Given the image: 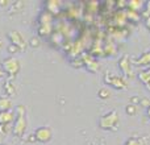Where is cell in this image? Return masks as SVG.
Segmentation results:
<instances>
[{
  "instance_id": "cell-1",
  "label": "cell",
  "mask_w": 150,
  "mask_h": 145,
  "mask_svg": "<svg viewBox=\"0 0 150 145\" xmlns=\"http://www.w3.org/2000/svg\"><path fill=\"white\" fill-rule=\"evenodd\" d=\"M26 109L23 104H18L15 109V124H13V135L16 137L21 139L24 136L26 131V125H28V122H26Z\"/></svg>"
},
{
  "instance_id": "cell-2",
  "label": "cell",
  "mask_w": 150,
  "mask_h": 145,
  "mask_svg": "<svg viewBox=\"0 0 150 145\" xmlns=\"http://www.w3.org/2000/svg\"><path fill=\"white\" fill-rule=\"evenodd\" d=\"M119 112L116 109H112V111L107 112L105 115L99 117V122L98 125L100 129L104 131H116L117 129V125H119Z\"/></svg>"
},
{
  "instance_id": "cell-3",
  "label": "cell",
  "mask_w": 150,
  "mask_h": 145,
  "mask_svg": "<svg viewBox=\"0 0 150 145\" xmlns=\"http://www.w3.org/2000/svg\"><path fill=\"white\" fill-rule=\"evenodd\" d=\"M1 69L4 70V72L9 78H15L16 75L20 72V70H21L20 61H18L17 58H15V57H7V58H4V60H3Z\"/></svg>"
},
{
  "instance_id": "cell-4",
  "label": "cell",
  "mask_w": 150,
  "mask_h": 145,
  "mask_svg": "<svg viewBox=\"0 0 150 145\" xmlns=\"http://www.w3.org/2000/svg\"><path fill=\"white\" fill-rule=\"evenodd\" d=\"M104 82L107 85L112 86L113 88H117V90H124L127 87V80L121 75H116L113 72H107L104 75Z\"/></svg>"
},
{
  "instance_id": "cell-5",
  "label": "cell",
  "mask_w": 150,
  "mask_h": 145,
  "mask_svg": "<svg viewBox=\"0 0 150 145\" xmlns=\"http://www.w3.org/2000/svg\"><path fill=\"white\" fill-rule=\"evenodd\" d=\"M33 136H34V140L36 141L45 144V143H49L53 139V131H52V128L47 127V125H45V127H38L34 131Z\"/></svg>"
},
{
  "instance_id": "cell-6",
  "label": "cell",
  "mask_w": 150,
  "mask_h": 145,
  "mask_svg": "<svg viewBox=\"0 0 150 145\" xmlns=\"http://www.w3.org/2000/svg\"><path fill=\"white\" fill-rule=\"evenodd\" d=\"M7 37H8V40H9L11 44L15 45V46H17V48H20V49H24V48L26 46L25 38H24V36L18 31H11V32H8Z\"/></svg>"
},
{
  "instance_id": "cell-7",
  "label": "cell",
  "mask_w": 150,
  "mask_h": 145,
  "mask_svg": "<svg viewBox=\"0 0 150 145\" xmlns=\"http://www.w3.org/2000/svg\"><path fill=\"white\" fill-rule=\"evenodd\" d=\"M119 69L125 77H132L133 75V66L130 63V60L128 55H122L119 60Z\"/></svg>"
},
{
  "instance_id": "cell-8",
  "label": "cell",
  "mask_w": 150,
  "mask_h": 145,
  "mask_svg": "<svg viewBox=\"0 0 150 145\" xmlns=\"http://www.w3.org/2000/svg\"><path fill=\"white\" fill-rule=\"evenodd\" d=\"M82 60H83V62H84V66L90 71H98L99 69H100L99 62L92 57V55H83Z\"/></svg>"
},
{
  "instance_id": "cell-9",
  "label": "cell",
  "mask_w": 150,
  "mask_h": 145,
  "mask_svg": "<svg viewBox=\"0 0 150 145\" xmlns=\"http://www.w3.org/2000/svg\"><path fill=\"white\" fill-rule=\"evenodd\" d=\"M45 7H46V12H49L50 15H58L61 11V1L58 0H49L47 3H45Z\"/></svg>"
},
{
  "instance_id": "cell-10",
  "label": "cell",
  "mask_w": 150,
  "mask_h": 145,
  "mask_svg": "<svg viewBox=\"0 0 150 145\" xmlns=\"http://www.w3.org/2000/svg\"><path fill=\"white\" fill-rule=\"evenodd\" d=\"M15 122V111L0 112V125H8Z\"/></svg>"
},
{
  "instance_id": "cell-11",
  "label": "cell",
  "mask_w": 150,
  "mask_h": 145,
  "mask_svg": "<svg viewBox=\"0 0 150 145\" xmlns=\"http://www.w3.org/2000/svg\"><path fill=\"white\" fill-rule=\"evenodd\" d=\"M133 63H134L136 66H149L150 65V52L142 53L140 57L136 58Z\"/></svg>"
},
{
  "instance_id": "cell-12",
  "label": "cell",
  "mask_w": 150,
  "mask_h": 145,
  "mask_svg": "<svg viewBox=\"0 0 150 145\" xmlns=\"http://www.w3.org/2000/svg\"><path fill=\"white\" fill-rule=\"evenodd\" d=\"M12 111V99L9 96H0V112Z\"/></svg>"
},
{
  "instance_id": "cell-13",
  "label": "cell",
  "mask_w": 150,
  "mask_h": 145,
  "mask_svg": "<svg viewBox=\"0 0 150 145\" xmlns=\"http://www.w3.org/2000/svg\"><path fill=\"white\" fill-rule=\"evenodd\" d=\"M38 21H40V25H52L53 16L49 12H46V11H42L38 16Z\"/></svg>"
},
{
  "instance_id": "cell-14",
  "label": "cell",
  "mask_w": 150,
  "mask_h": 145,
  "mask_svg": "<svg viewBox=\"0 0 150 145\" xmlns=\"http://www.w3.org/2000/svg\"><path fill=\"white\" fill-rule=\"evenodd\" d=\"M144 7H145V3L144 1H138V0H130V1H127V9H129V11L138 12V11H141Z\"/></svg>"
},
{
  "instance_id": "cell-15",
  "label": "cell",
  "mask_w": 150,
  "mask_h": 145,
  "mask_svg": "<svg viewBox=\"0 0 150 145\" xmlns=\"http://www.w3.org/2000/svg\"><path fill=\"white\" fill-rule=\"evenodd\" d=\"M115 21H116V24L119 26L124 25L125 21H128L127 18V12H125V9H117L116 15H115Z\"/></svg>"
},
{
  "instance_id": "cell-16",
  "label": "cell",
  "mask_w": 150,
  "mask_h": 145,
  "mask_svg": "<svg viewBox=\"0 0 150 145\" xmlns=\"http://www.w3.org/2000/svg\"><path fill=\"white\" fill-rule=\"evenodd\" d=\"M138 79H140L141 83H144V85L150 86V68L138 72Z\"/></svg>"
},
{
  "instance_id": "cell-17",
  "label": "cell",
  "mask_w": 150,
  "mask_h": 145,
  "mask_svg": "<svg viewBox=\"0 0 150 145\" xmlns=\"http://www.w3.org/2000/svg\"><path fill=\"white\" fill-rule=\"evenodd\" d=\"M4 91H5V94H7L8 96H12V95H15L16 94V87H15V85H13L12 82H11V78L8 80H5V83H4Z\"/></svg>"
},
{
  "instance_id": "cell-18",
  "label": "cell",
  "mask_w": 150,
  "mask_h": 145,
  "mask_svg": "<svg viewBox=\"0 0 150 145\" xmlns=\"http://www.w3.org/2000/svg\"><path fill=\"white\" fill-rule=\"evenodd\" d=\"M53 32L52 25H40L38 26V36L41 37H49Z\"/></svg>"
},
{
  "instance_id": "cell-19",
  "label": "cell",
  "mask_w": 150,
  "mask_h": 145,
  "mask_svg": "<svg viewBox=\"0 0 150 145\" xmlns=\"http://www.w3.org/2000/svg\"><path fill=\"white\" fill-rule=\"evenodd\" d=\"M111 95H112L111 90L107 88V87H100L99 88V91H98V96L100 99H109L111 98Z\"/></svg>"
},
{
  "instance_id": "cell-20",
  "label": "cell",
  "mask_w": 150,
  "mask_h": 145,
  "mask_svg": "<svg viewBox=\"0 0 150 145\" xmlns=\"http://www.w3.org/2000/svg\"><path fill=\"white\" fill-rule=\"evenodd\" d=\"M127 12V18L130 21H136L140 18V13L138 12H134V11H129V9H125Z\"/></svg>"
},
{
  "instance_id": "cell-21",
  "label": "cell",
  "mask_w": 150,
  "mask_h": 145,
  "mask_svg": "<svg viewBox=\"0 0 150 145\" xmlns=\"http://www.w3.org/2000/svg\"><path fill=\"white\" fill-rule=\"evenodd\" d=\"M125 112H127L128 116H133L137 112V106L136 104H129V106L125 107Z\"/></svg>"
},
{
  "instance_id": "cell-22",
  "label": "cell",
  "mask_w": 150,
  "mask_h": 145,
  "mask_svg": "<svg viewBox=\"0 0 150 145\" xmlns=\"http://www.w3.org/2000/svg\"><path fill=\"white\" fill-rule=\"evenodd\" d=\"M124 145H144V144H142V141H141L140 139L132 137V139H128V140L125 141Z\"/></svg>"
},
{
  "instance_id": "cell-23",
  "label": "cell",
  "mask_w": 150,
  "mask_h": 145,
  "mask_svg": "<svg viewBox=\"0 0 150 145\" xmlns=\"http://www.w3.org/2000/svg\"><path fill=\"white\" fill-rule=\"evenodd\" d=\"M70 62H71V65H73L74 68H76V69L83 68V66H84V62H83V60H82V58H76V60H71Z\"/></svg>"
},
{
  "instance_id": "cell-24",
  "label": "cell",
  "mask_w": 150,
  "mask_h": 145,
  "mask_svg": "<svg viewBox=\"0 0 150 145\" xmlns=\"http://www.w3.org/2000/svg\"><path fill=\"white\" fill-rule=\"evenodd\" d=\"M29 45H30L32 48H40L41 42H40V40L37 38V37H33V38L29 40Z\"/></svg>"
},
{
  "instance_id": "cell-25",
  "label": "cell",
  "mask_w": 150,
  "mask_h": 145,
  "mask_svg": "<svg viewBox=\"0 0 150 145\" xmlns=\"http://www.w3.org/2000/svg\"><path fill=\"white\" fill-rule=\"evenodd\" d=\"M7 50H8V53H11V54H15V53H17V52H20V48H17V46H15V45H12V44H9L8 45V48H7Z\"/></svg>"
},
{
  "instance_id": "cell-26",
  "label": "cell",
  "mask_w": 150,
  "mask_h": 145,
  "mask_svg": "<svg viewBox=\"0 0 150 145\" xmlns=\"http://www.w3.org/2000/svg\"><path fill=\"white\" fill-rule=\"evenodd\" d=\"M144 9H145V15L150 16V0L149 1H145V7H144Z\"/></svg>"
},
{
  "instance_id": "cell-27",
  "label": "cell",
  "mask_w": 150,
  "mask_h": 145,
  "mask_svg": "<svg viewBox=\"0 0 150 145\" xmlns=\"http://www.w3.org/2000/svg\"><path fill=\"white\" fill-rule=\"evenodd\" d=\"M145 26L150 31V16H148V17L145 18Z\"/></svg>"
},
{
  "instance_id": "cell-28",
  "label": "cell",
  "mask_w": 150,
  "mask_h": 145,
  "mask_svg": "<svg viewBox=\"0 0 150 145\" xmlns=\"http://www.w3.org/2000/svg\"><path fill=\"white\" fill-rule=\"evenodd\" d=\"M5 5H8V1H1L0 0V7H5Z\"/></svg>"
},
{
  "instance_id": "cell-29",
  "label": "cell",
  "mask_w": 150,
  "mask_h": 145,
  "mask_svg": "<svg viewBox=\"0 0 150 145\" xmlns=\"http://www.w3.org/2000/svg\"><path fill=\"white\" fill-rule=\"evenodd\" d=\"M5 75V72H4V70H3L1 68H0V78H3Z\"/></svg>"
},
{
  "instance_id": "cell-30",
  "label": "cell",
  "mask_w": 150,
  "mask_h": 145,
  "mask_svg": "<svg viewBox=\"0 0 150 145\" xmlns=\"http://www.w3.org/2000/svg\"><path fill=\"white\" fill-rule=\"evenodd\" d=\"M146 115H148V117L150 119V106L148 107V108H146Z\"/></svg>"
},
{
  "instance_id": "cell-31",
  "label": "cell",
  "mask_w": 150,
  "mask_h": 145,
  "mask_svg": "<svg viewBox=\"0 0 150 145\" xmlns=\"http://www.w3.org/2000/svg\"><path fill=\"white\" fill-rule=\"evenodd\" d=\"M3 46V42H1V40H0V48H1Z\"/></svg>"
},
{
  "instance_id": "cell-32",
  "label": "cell",
  "mask_w": 150,
  "mask_h": 145,
  "mask_svg": "<svg viewBox=\"0 0 150 145\" xmlns=\"http://www.w3.org/2000/svg\"><path fill=\"white\" fill-rule=\"evenodd\" d=\"M86 145H95V144H92V143H88V144H86Z\"/></svg>"
},
{
  "instance_id": "cell-33",
  "label": "cell",
  "mask_w": 150,
  "mask_h": 145,
  "mask_svg": "<svg viewBox=\"0 0 150 145\" xmlns=\"http://www.w3.org/2000/svg\"><path fill=\"white\" fill-rule=\"evenodd\" d=\"M1 145H7V144H1Z\"/></svg>"
}]
</instances>
